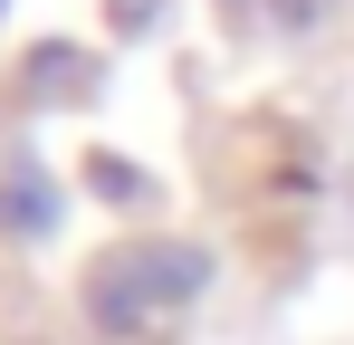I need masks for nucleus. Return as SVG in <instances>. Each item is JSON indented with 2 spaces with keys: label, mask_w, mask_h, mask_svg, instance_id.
Listing matches in <instances>:
<instances>
[{
  "label": "nucleus",
  "mask_w": 354,
  "mask_h": 345,
  "mask_svg": "<svg viewBox=\"0 0 354 345\" xmlns=\"http://www.w3.org/2000/svg\"><path fill=\"white\" fill-rule=\"evenodd\" d=\"M201 288V259H134L115 278L96 288V307H106V326H134L144 307H163V297H192Z\"/></svg>",
  "instance_id": "1"
}]
</instances>
